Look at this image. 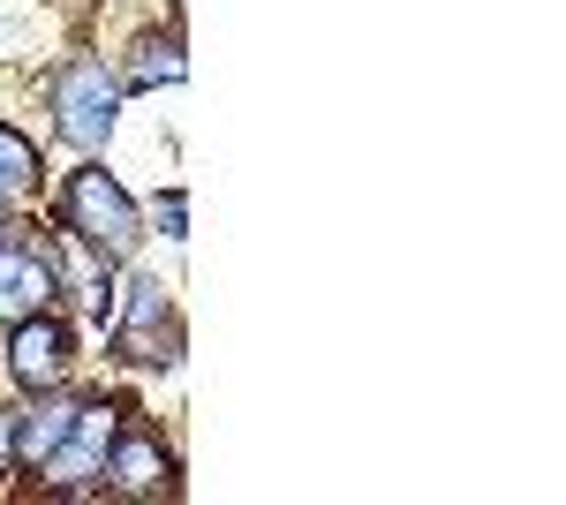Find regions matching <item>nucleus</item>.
<instances>
[{
  "label": "nucleus",
  "mask_w": 566,
  "mask_h": 505,
  "mask_svg": "<svg viewBox=\"0 0 566 505\" xmlns=\"http://www.w3.org/2000/svg\"><path fill=\"white\" fill-rule=\"evenodd\" d=\"M61 227L98 256H129L136 242H144V219H136L129 189H122L106 167L69 173V189H61Z\"/></svg>",
  "instance_id": "1"
},
{
  "label": "nucleus",
  "mask_w": 566,
  "mask_h": 505,
  "mask_svg": "<svg viewBox=\"0 0 566 505\" xmlns=\"http://www.w3.org/2000/svg\"><path fill=\"white\" fill-rule=\"evenodd\" d=\"M114 114H122V84H114L98 61H69V69L53 76V122H61V136H69L76 151H98V144L114 136Z\"/></svg>",
  "instance_id": "2"
},
{
  "label": "nucleus",
  "mask_w": 566,
  "mask_h": 505,
  "mask_svg": "<svg viewBox=\"0 0 566 505\" xmlns=\"http://www.w3.org/2000/svg\"><path fill=\"white\" fill-rule=\"evenodd\" d=\"M114 422H122V408L114 400H84L76 408V422H69V438L45 453V491H61V498H84V491H98V467H106V445H114Z\"/></svg>",
  "instance_id": "3"
},
{
  "label": "nucleus",
  "mask_w": 566,
  "mask_h": 505,
  "mask_svg": "<svg viewBox=\"0 0 566 505\" xmlns=\"http://www.w3.org/2000/svg\"><path fill=\"white\" fill-rule=\"evenodd\" d=\"M98 475H106L114 498H175V453L144 422H114V445H106Z\"/></svg>",
  "instance_id": "4"
},
{
  "label": "nucleus",
  "mask_w": 566,
  "mask_h": 505,
  "mask_svg": "<svg viewBox=\"0 0 566 505\" xmlns=\"http://www.w3.org/2000/svg\"><path fill=\"white\" fill-rule=\"evenodd\" d=\"M53 295H61V264L31 242V227H8L0 234V325L39 317Z\"/></svg>",
  "instance_id": "5"
},
{
  "label": "nucleus",
  "mask_w": 566,
  "mask_h": 505,
  "mask_svg": "<svg viewBox=\"0 0 566 505\" xmlns=\"http://www.w3.org/2000/svg\"><path fill=\"white\" fill-rule=\"evenodd\" d=\"M175 347H181V333H175V309H167V287H159V280H136L129 317H122V333H114V355L136 362V370H167Z\"/></svg>",
  "instance_id": "6"
},
{
  "label": "nucleus",
  "mask_w": 566,
  "mask_h": 505,
  "mask_svg": "<svg viewBox=\"0 0 566 505\" xmlns=\"http://www.w3.org/2000/svg\"><path fill=\"white\" fill-rule=\"evenodd\" d=\"M8 378L23 392H45V385L69 378V325L61 317H15V339H8Z\"/></svg>",
  "instance_id": "7"
},
{
  "label": "nucleus",
  "mask_w": 566,
  "mask_h": 505,
  "mask_svg": "<svg viewBox=\"0 0 566 505\" xmlns=\"http://www.w3.org/2000/svg\"><path fill=\"white\" fill-rule=\"evenodd\" d=\"M76 408H84V400H61V392L45 385V392H39V408H31V415H15V461H31V467H39L45 453H53V445L69 438Z\"/></svg>",
  "instance_id": "8"
},
{
  "label": "nucleus",
  "mask_w": 566,
  "mask_h": 505,
  "mask_svg": "<svg viewBox=\"0 0 566 505\" xmlns=\"http://www.w3.org/2000/svg\"><path fill=\"white\" fill-rule=\"evenodd\" d=\"M189 76V61H181V39H144L129 61V84L136 91H159V84H181Z\"/></svg>",
  "instance_id": "9"
},
{
  "label": "nucleus",
  "mask_w": 566,
  "mask_h": 505,
  "mask_svg": "<svg viewBox=\"0 0 566 505\" xmlns=\"http://www.w3.org/2000/svg\"><path fill=\"white\" fill-rule=\"evenodd\" d=\"M31 181H39V151H31L15 128H0V204H8V197H23Z\"/></svg>",
  "instance_id": "10"
},
{
  "label": "nucleus",
  "mask_w": 566,
  "mask_h": 505,
  "mask_svg": "<svg viewBox=\"0 0 566 505\" xmlns=\"http://www.w3.org/2000/svg\"><path fill=\"white\" fill-rule=\"evenodd\" d=\"M159 227H167V234H181V227H189V197H181V189H167V197H159Z\"/></svg>",
  "instance_id": "11"
},
{
  "label": "nucleus",
  "mask_w": 566,
  "mask_h": 505,
  "mask_svg": "<svg viewBox=\"0 0 566 505\" xmlns=\"http://www.w3.org/2000/svg\"><path fill=\"white\" fill-rule=\"evenodd\" d=\"M8 461H15V415L0 408V475H8Z\"/></svg>",
  "instance_id": "12"
}]
</instances>
